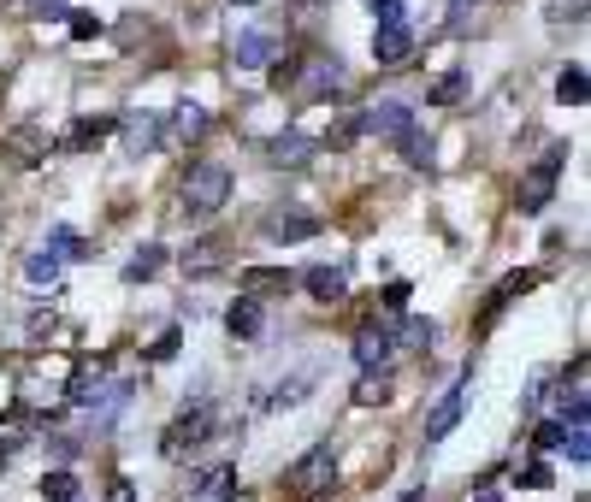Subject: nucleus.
I'll use <instances>...</instances> for the list:
<instances>
[{"label": "nucleus", "instance_id": "nucleus-1", "mask_svg": "<svg viewBox=\"0 0 591 502\" xmlns=\"http://www.w3.org/2000/svg\"><path fill=\"white\" fill-rule=\"evenodd\" d=\"M231 201V166L225 160H196L184 178V213L190 219H213Z\"/></svg>", "mask_w": 591, "mask_h": 502}, {"label": "nucleus", "instance_id": "nucleus-2", "mask_svg": "<svg viewBox=\"0 0 591 502\" xmlns=\"http://www.w3.org/2000/svg\"><path fill=\"white\" fill-rule=\"evenodd\" d=\"M207 438H213V408H207V402H196V408H184V414L166 426L160 455H166V461H184V455H196Z\"/></svg>", "mask_w": 591, "mask_h": 502}, {"label": "nucleus", "instance_id": "nucleus-3", "mask_svg": "<svg viewBox=\"0 0 591 502\" xmlns=\"http://www.w3.org/2000/svg\"><path fill=\"white\" fill-rule=\"evenodd\" d=\"M562 160H568V142H556V148H550V154H544V160H538V166H532V172L521 178V195H515V207H521L526 219L550 207V195H556V178H562Z\"/></svg>", "mask_w": 591, "mask_h": 502}, {"label": "nucleus", "instance_id": "nucleus-4", "mask_svg": "<svg viewBox=\"0 0 591 502\" xmlns=\"http://www.w3.org/2000/svg\"><path fill=\"white\" fill-rule=\"evenodd\" d=\"M331 473H337V449H331V438H326V443H314L290 473H284V485H290L296 497H320V491H331Z\"/></svg>", "mask_w": 591, "mask_h": 502}, {"label": "nucleus", "instance_id": "nucleus-5", "mask_svg": "<svg viewBox=\"0 0 591 502\" xmlns=\"http://www.w3.org/2000/svg\"><path fill=\"white\" fill-rule=\"evenodd\" d=\"M467 396H473V367H467V373H461L456 384H450V390L438 396V408L426 414V443H444L450 432H456L461 414H467Z\"/></svg>", "mask_w": 591, "mask_h": 502}, {"label": "nucleus", "instance_id": "nucleus-6", "mask_svg": "<svg viewBox=\"0 0 591 502\" xmlns=\"http://www.w3.org/2000/svg\"><path fill=\"white\" fill-rule=\"evenodd\" d=\"M414 130V107H402V101H379V107H367L361 119H355V136H385V142H402Z\"/></svg>", "mask_w": 591, "mask_h": 502}, {"label": "nucleus", "instance_id": "nucleus-7", "mask_svg": "<svg viewBox=\"0 0 591 502\" xmlns=\"http://www.w3.org/2000/svg\"><path fill=\"white\" fill-rule=\"evenodd\" d=\"M391 355H396L391 325H361V331H355V367H361V373H385Z\"/></svg>", "mask_w": 591, "mask_h": 502}, {"label": "nucleus", "instance_id": "nucleus-8", "mask_svg": "<svg viewBox=\"0 0 591 502\" xmlns=\"http://www.w3.org/2000/svg\"><path fill=\"white\" fill-rule=\"evenodd\" d=\"M119 130H125V154H136V160H142V154L166 136V119H160V113H125V119H119Z\"/></svg>", "mask_w": 591, "mask_h": 502}, {"label": "nucleus", "instance_id": "nucleus-9", "mask_svg": "<svg viewBox=\"0 0 591 502\" xmlns=\"http://www.w3.org/2000/svg\"><path fill=\"white\" fill-rule=\"evenodd\" d=\"M0 148H6L18 166H36V160H48V148H54V142H48V130H42V125H18V130H6V142H0Z\"/></svg>", "mask_w": 591, "mask_h": 502}, {"label": "nucleus", "instance_id": "nucleus-10", "mask_svg": "<svg viewBox=\"0 0 591 502\" xmlns=\"http://www.w3.org/2000/svg\"><path fill=\"white\" fill-rule=\"evenodd\" d=\"M314 154H320V142H314V136H302V130H284V136H272V142H266V160H272V166H308Z\"/></svg>", "mask_w": 591, "mask_h": 502}, {"label": "nucleus", "instance_id": "nucleus-11", "mask_svg": "<svg viewBox=\"0 0 591 502\" xmlns=\"http://www.w3.org/2000/svg\"><path fill=\"white\" fill-rule=\"evenodd\" d=\"M320 225H326L320 213H272L266 219V237L272 243H308V237H320Z\"/></svg>", "mask_w": 591, "mask_h": 502}, {"label": "nucleus", "instance_id": "nucleus-12", "mask_svg": "<svg viewBox=\"0 0 591 502\" xmlns=\"http://www.w3.org/2000/svg\"><path fill=\"white\" fill-rule=\"evenodd\" d=\"M414 54V30L408 24H385V30H373V60L379 65H402Z\"/></svg>", "mask_w": 591, "mask_h": 502}, {"label": "nucleus", "instance_id": "nucleus-13", "mask_svg": "<svg viewBox=\"0 0 591 502\" xmlns=\"http://www.w3.org/2000/svg\"><path fill=\"white\" fill-rule=\"evenodd\" d=\"M231 60L243 65V71L272 65V60H278V36H266V30H243V36H237V48H231Z\"/></svg>", "mask_w": 591, "mask_h": 502}, {"label": "nucleus", "instance_id": "nucleus-14", "mask_svg": "<svg viewBox=\"0 0 591 502\" xmlns=\"http://www.w3.org/2000/svg\"><path fill=\"white\" fill-rule=\"evenodd\" d=\"M302 290H308L314 302H343V296H349V278H343V266H308V272H302Z\"/></svg>", "mask_w": 591, "mask_h": 502}, {"label": "nucleus", "instance_id": "nucleus-15", "mask_svg": "<svg viewBox=\"0 0 591 502\" xmlns=\"http://www.w3.org/2000/svg\"><path fill=\"white\" fill-rule=\"evenodd\" d=\"M337 89H343L337 60H314L308 65V77H302V95H308V101H326V95H337Z\"/></svg>", "mask_w": 591, "mask_h": 502}, {"label": "nucleus", "instance_id": "nucleus-16", "mask_svg": "<svg viewBox=\"0 0 591 502\" xmlns=\"http://www.w3.org/2000/svg\"><path fill=\"white\" fill-rule=\"evenodd\" d=\"M225 325H231V337H261V331H266L261 302H255V296H237V302H231V314H225Z\"/></svg>", "mask_w": 591, "mask_h": 502}, {"label": "nucleus", "instance_id": "nucleus-17", "mask_svg": "<svg viewBox=\"0 0 591 502\" xmlns=\"http://www.w3.org/2000/svg\"><path fill=\"white\" fill-rule=\"evenodd\" d=\"M113 130H119V119H77V130H71L60 148H71V154H77V148H101Z\"/></svg>", "mask_w": 591, "mask_h": 502}, {"label": "nucleus", "instance_id": "nucleus-18", "mask_svg": "<svg viewBox=\"0 0 591 502\" xmlns=\"http://www.w3.org/2000/svg\"><path fill=\"white\" fill-rule=\"evenodd\" d=\"M160 266H166V249H160V243L136 249L131 260H125V284H148V278H160Z\"/></svg>", "mask_w": 591, "mask_h": 502}, {"label": "nucleus", "instance_id": "nucleus-19", "mask_svg": "<svg viewBox=\"0 0 591 502\" xmlns=\"http://www.w3.org/2000/svg\"><path fill=\"white\" fill-rule=\"evenodd\" d=\"M432 337H438V325H432V319H402V325H396L391 331V343L396 349H432Z\"/></svg>", "mask_w": 591, "mask_h": 502}, {"label": "nucleus", "instance_id": "nucleus-20", "mask_svg": "<svg viewBox=\"0 0 591 502\" xmlns=\"http://www.w3.org/2000/svg\"><path fill=\"white\" fill-rule=\"evenodd\" d=\"M207 125H213V119H207V107H196V101H184V107L172 113V136H178V142H196V136H207Z\"/></svg>", "mask_w": 591, "mask_h": 502}, {"label": "nucleus", "instance_id": "nucleus-21", "mask_svg": "<svg viewBox=\"0 0 591 502\" xmlns=\"http://www.w3.org/2000/svg\"><path fill=\"white\" fill-rule=\"evenodd\" d=\"M586 95H591L586 65H568V71L556 77V101H562V107H586Z\"/></svg>", "mask_w": 591, "mask_h": 502}, {"label": "nucleus", "instance_id": "nucleus-22", "mask_svg": "<svg viewBox=\"0 0 591 502\" xmlns=\"http://www.w3.org/2000/svg\"><path fill=\"white\" fill-rule=\"evenodd\" d=\"M237 284L255 296V290H290V272L284 266H249V272H237Z\"/></svg>", "mask_w": 591, "mask_h": 502}, {"label": "nucleus", "instance_id": "nucleus-23", "mask_svg": "<svg viewBox=\"0 0 591 502\" xmlns=\"http://www.w3.org/2000/svg\"><path fill=\"white\" fill-rule=\"evenodd\" d=\"M24 438H30V414L18 408V414H6V420H0V461H6V455H18Z\"/></svg>", "mask_w": 591, "mask_h": 502}, {"label": "nucleus", "instance_id": "nucleus-24", "mask_svg": "<svg viewBox=\"0 0 591 502\" xmlns=\"http://www.w3.org/2000/svg\"><path fill=\"white\" fill-rule=\"evenodd\" d=\"M42 502H77V473H66V467H54V473H42Z\"/></svg>", "mask_w": 591, "mask_h": 502}, {"label": "nucleus", "instance_id": "nucleus-25", "mask_svg": "<svg viewBox=\"0 0 591 502\" xmlns=\"http://www.w3.org/2000/svg\"><path fill=\"white\" fill-rule=\"evenodd\" d=\"M48 254H54V260H83V254H89V243H83L71 225H54V231H48Z\"/></svg>", "mask_w": 591, "mask_h": 502}, {"label": "nucleus", "instance_id": "nucleus-26", "mask_svg": "<svg viewBox=\"0 0 591 502\" xmlns=\"http://www.w3.org/2000/svg\"><path fill=\"white\" fill-rule=\"evenodd\" d=\"M532 284H538V272H509V278H503V284L491 290V314H497V308H509L515 296H526Z\"/></svg>", "mask_w": 591, "mask_h": 502}, {"label": "nucleus", "instance_id": "nucleus-27", "mask_svg": "<svg viewBox=\"0 0 591 502\" xmlns=\"http://www.w3.org/2000/svg\"><path fill=\"white\" fill-rule=\"evenodd\" d=\"M355 402H361V408L391 402V378H385V373H361V384H355Z\"/></svg>", "mask_w": 591, "mask_h": 502}, {"label": "nucleus", "instance_id": "nucleus-28", "mask_svg": "<svg viewBox=\"0 0 591 502\" xmlns=\"http://www.w3.org/2000/svg\"><path fill=\"white\" fill-rule=\"evenodd\" d=\"M24 278H30V284H48V290H54V284H60V260H54L48 249L30 254V260H24Z\"/></svg>", "mask_w": 591, "mask_h": 502}, {"label": "nucleus", "instance_id": "nucleus-29", "mask_svg": "<svg viewBox=\"0 0 591 502\" xmlns=\"http://www.w3.org/2000/svg\"><path fill=\"white\" fill-rule=\"evenodd\" d=\"M461 89H467V71H450V77H438V83H432V95H426V101H432V107H456Z\"/></svg>", "mask_w": 591, "mask_h": 502}, {"label": "nucleus", "instance_id": "nucleus-30", "mask_svg": "<svg viewBox=\"0 0 591 502\" xmlns=\"http://www.w3.org/2000/svg\"><path fill=\"white\" fill-rule=\"evenodd\" d=\"M184 272H190V278L219 272V243H201V249H190V254H184Z\"/></svg>", "mask_w": 591, "mask_h": 502}, {"label": "nucleus", "instance_id": "nucleus-31", "mask_svg": "<svg viewBox=\"0 0 591 502\" xmlns=\"http://www.w3.org/2000/svg\"><path fill=\"white\" fill-rule=\"evenodd\" d=\"M396 148H402V154H408V166H432V136H420V125L408 130V136H402V142H396Z\"/></svg>", "mask_w": 591, "mask_h": 502}, {"label": "nucleus", "instance_id": "nucleus-32", "mask_svg": "<svg viewBox=\"0 0 591 502\" xmlns=\"http://www.w3.org/2000/svg\"><path fill=\"white\" fill-rule=\"evenodd\" d=\"M178 343H184V331H178V325H166V331L148 343V361H172V355H178Z\"/></svg>", "mask_w": 591, "mask_h": 502}, {"label": "nucleus", "instance_id": "nucleus-33", "mask_svg": "<svg viewBox=\"0 0 591 502\" xmlns=\"http://www.w3.org/2000/svg\"><path fill=\"white\" fill-rule=\"evenodd\" d=\"M367 12L379 18V30H385V24H408V6H402V0H367Z\"/></svg>", "mask_w": 591, "mask_h": 502}, {"label": "nucleus", "instance_id": "nucleus-34", "mask_svg": "<svg viewBox=\"0 0 591 502\" xmlns=\"http://www.w3.org/2000/svg\"><path fill=\"white\" fill-rule=\"evenodd\" d=\"M532 449H538V455H556V449H562V420H544V426L532 432Z\"/></svg>", "mask_w": 591, "mask_h": 502}, {"label": "nucleus", "instance_id": "nucleus-35", "mask_svg": "<svg viewBox=\"0 0 591 502\" xmlns=\"http://www.w3.org/2000/svg\"><path fill=\"white\" fill-rule=\"evenodd\" d=\"M101 30H107V24H101L95 12H71V36H77V42H89V36H101Z\"/></svg>", "mask_w": 591, "mask_h": 502}, {"label": "nucleus", "instance_id": "nucleus-36", "mask_svg": "<svg viewBox=\"0 0 591 502\" xmlns=\"http://www.w3.org/2000/svg\"><path fill=\"white\" fill-rule=\"evenodd\" d=\"M550 18L556 24H580L586 18V0H550Z\"/></svg>", "mask_w": 591, "mask_h": 502}, {"label": "nucleus", "instance_id": "nucleus-37", "mask_svg": "<svg viewBox=\"0 0 591 502\" xmlns=\"http://www.w3.org/2000/svg\"><path fill=\"white\" fill-rule=\"evenodd\" d=\"M521 485H526V491H550V467H544V461H532V467L521 473Z\"/></svg>", "mask_w": 591, "mask_h": 502}, {"label": "nucleus", "instance_id": "nucleus-38", "mask_svg": "<svg viewBox=\"0 0 591 502\" xmlns=\"http://www.w3.org/2000/svg\"><path fill=\"white\" fill-rule=\"evenodd\" d=\"M402 308H408V284L396 278L391 290H385V314H402Z\"/></svg>", "mask_w": 591, "mask_h": 502}, {"label": "nucleus", "instance_id": "nucleus-39", "mask_svg": "<svg viewBox=\"0 0 591 502\" xmlns=\"http://www.w3.org/2000/svg\"><path fill=\"white\" fill-rule=\"evenodd\" d=\"M107 502H136V485H131V479H125V473H119V479L107 485Z\"/></svg>", "mask_w": 591, "mask_h": 502}, {"label": "nucleus", "instance_id": "nucleus-40", "mask_svg": "<svg viewBox=\"0 0 591 502\" xmlns=\"http://www.w3.org/2000/svg\"><path fill=\"white\" fill-rule=\"evenodd\" d=\"M42 18H71V0H36Z\"/></svg>", "mask_w": 591, "mask_h": 502}, {"label": "nucleus", "instance_id": "nucleus-41", "mask_svg": "<svg viewBox=\"0 0 591 502\" xmlns=\"http://www.w3.org/2000/svg\"><path fill=\"white\" fill-rule=\"evenodd\" d=\"M473 6H479V0H450V24H461V18H467Z\"/></svg>", "mask_w": 591, "mask_h": 502}, {"label": "nucleus", "instance_id": "nucleus-42", "mask_svg": "<svg viewBox=\"0 0 591 502\" xmlns=\"http://www.w3.org/2000/svg\"><path fill=\"white\" fill-rule=\"evenodd\" d=\"M473 502H503V491H497V485H479V491H473Z\"/></svg>", "mask_w": 591, "mask_h": 502}, {"label": "nucleus", "instance_id": "nucleus-43", "mask_svg": "<svg viewBox=\"0 0 591 502\" xmlns=\"http://www.w3.org/2000/svg\"><path fill=\"white\" fill-rule=\"evenodd\" d=\"M402 502H426V491H408V497H402Z\"/></svg>", "mask_w": 591, "mask_h": 502}, {"label": "nucleus", "instance_id": "nucleus-44", "mask_svg": "<svg viewBox=\"0 0 591 502\" xmlns=\"http://www.w3.org/2000/svg\"><path fill=\"white\" fill-rule=\"evenodd\" d=\"M237 6H255V0H237Z\"/></svg>", "mask_w": 591, "mask_h": 502}]
</instances>
